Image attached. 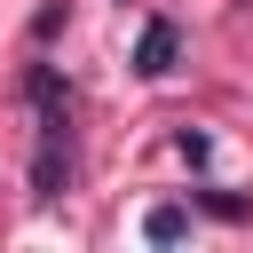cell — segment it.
Returning <instances> with one entry per match:
<instances>
[{"label":"cell","instance_id":"1","mask_svg":"<svg viewBox=\"0 0 253 253\" xmlns=\"http://www.w3.org/2000/svg\"><path fill=\"white\" fill-rule=\"evenodd\" d=\"M71 182V126H40V150H32V198H63Z\"/></svg>","mask_w":253,"mask_h":253},{"label":"cell","instance_id":"2","mask_svg":"<svg viewBox=\"0 0 253 253\" xmlns=\"http://www.w3.org/2000/svg\"><path fill=\"white\" fill-rule=\"evenodd\" d=\"M174 55H182V32H174L166 16H150V24H142V40H134V71H142V79H166V71H174Z\"/></svg>","mask_w":253,"mask_h":253},{"label":"cell","instance_id":"3","mask_svg":"<svg viewBox=\"0 0 253 253\" xmlns=\"http://www.w3.org/2000/svg\"><path fill=\"white\" fill-rule=\"evenodd\" d=\"M182 229H190V213H182V206H150V213H142V237H150V245H174Z\"/></svg>","mask_w":253,"mask_h":253},{"label":"cell","instance_id":"4","mask_svg":"<svg viewBox=\"0 0 253 253\" xmlns=\"http://www.w3.org/2000/svg\"><path fill=\"white\" fill-rule=\"evenodd\" d=\"M198 206H206V213H221V221H245V213H253L237 190H198Z\"/></svg>","mask_w":253,"mask_h":253},{"label":"cell","instance_id":"5","mask_svg":"<svg viewBox=\"0 0 253 253\" xmlns=\"http://www.w3.org/2000/svg\"><path fill=\"white\" fill-rule=\"evenodd\" d=\"M174 150H182V158H190V166H206V158H213V142H206V134H198V126H174Z\"/></svg>","mask_w":253,"mask_h":253}]
</instances>
